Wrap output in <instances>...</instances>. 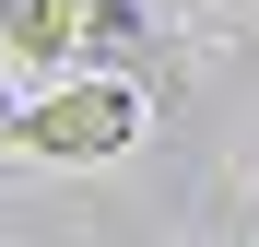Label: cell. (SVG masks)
<instances>
[{
    "label": "cell",
    "instance_id": "cell-1",
    "mask_svg": "<svg viewBox=\"0 0 259 247\" xmlns=\"http://www.w3.org/2000/svg\"><path fill=\"white\" fill-rule=\"evenodd\" d=\"M12 141L48 153V165H118L130 141H142V94H130V82H71L59 71L48 94L12 118Z\"/></svg>",
    "mask_w": 259,
    "mask_h": 247
},
{
    "label": "cell",
    "instance_id": "cell-2",
    "mask_svg": "<svg viewBox=\"0 0 259 247\" xmlns=\"http://www.w3.org/2000/svg\"><path fill=\"white\" fill-rule=\"evenodd\" d=\"M71 35H95V0H0V47L71 71Z\"/></svg>",
    "mask_w": 259,
    "mask_h": 247
},
{
    "label": "cell",
    "instance_id": "cell-3",
    "mask_svg": "<svg viewBox=\"0 0 259 247\" xmlns=\"http://www.w3.org/2000/svg\"><path fill=\"white\" fill-rule=\"evenodd\" d=\"M12 118H24V106H12V94H0V141H12Z\"/></svg>",
    "mask_w": 259,
    "mask_h": 247
}]
</instances>
